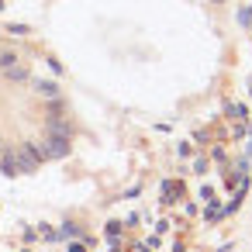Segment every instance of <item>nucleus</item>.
I'll list each match as a JSON object with an SVG mask.
<instances>
[{"mask_svg": "<svg viewBox=\"0 0 252 252\" xmlns=\"http://www.w3.org/2000/svg\"><path fill=\"white\" fill-rule=\"evenodd\" d=\"M42 156H45V159H63V156H69V135L52 131V135L45 138V145H42Z\"/></svg>", "mask_w": 252, "mask_h": 252, "instance_id": "1", "label": "nucleus"}, {"mask_svg": "<svg viewBox=\"0 0 252 252\" xmlns=\"http://www.w3.org/2000/svg\"><path fill=\"white\" fill-rule=\"evenodd\" d=\"M35 90H38L42 97H52V100L59 97V87H56L52 80H38V83H35Z\"/></svg>", "mask_w": 252, "mask_h": 252, "instance_id": "2", "label": "nucleus"}, {"mask_svg": "<svg viewBox=\"0 0 252 252\" xmlns=\"http://www.w3.org/2000/svg\"><path fill=\"white\" fill-rule=\"evenodd\" d=\"M183 187L180 183H162V200H176V193H180Z\"/></svg>", "mask_w": 252, "mask_h": 252, "instance_id": "3", "label": "nucleus"}, {"mask_svg": "<svg viewBox=\"0 0 252 252\" xmlns=\"http://www.w3.org/2000/svg\"><path fill=\"white\" fill-rule=\"evenodd\" d=\"M14 63H18V56H14V52H0V66H4V69H11Z\"/></svg>", "mask_w": 252, "mask_h": 252, "instance_id": "4", "label": "nucleus"}, {"mask_svg": "<svg viewBox=\"0 0 252 252\" xmlns=\"http://www.w3.org/2000/svg\"><path fill=\"white\" fill-rule=\"evenodd\" d=\"M7 76H11V80H28V69H21V66H11V69H7Z\"/></svg>", "mask_w": 252, "mask_h": 252, "instance_id": "5", "label": "nucleus"}, {"mask_svg": "<svg viewBox=\"0 0 252 252\" xmlns=\"http://www.w3.org/2000/svg\"><path fill=\"white\" fill-rule=\"evenodd\" d=\"M238 25H252V7H242L238 11Z\"/></svg>", "mask_w": 252, "mask_h": 252, "instance_id": "6", "label": "nucleus"}, {"mask_svg": "<svg viewBox=\"0 0 252 252\" xmlns=\"http://www.w3.org/2000/svg\"><path fill=\"white\" fill-rule=\"evenodd\" d=\"M228 114H231V118H238V121H242V118H245V107H242V104H228Z\"/></svg>", "mask_w": 252, "mask_h": 252, "instance_id": "7", "label": "nucleus"}, {"mask_svg": "<svg viewBox=\"0 0 252 252\" xmlns=\"http://www.w3.org/2000/svg\"><path fill=\"white\" fill-rule=\"evenodd\" d=\"M118 235H121V224L111 221V224H107V238H118Z\"/></svg>", "mask_w": 252, "mask_h": 252, "instance_id": "8", "label": "nucleus"}, {"mask_svg": "<svg viewBox=\"0 0 252 252\" xmlns=\"http://www.w3.org/2000/svg\"><path fill=\"white\" fill-rule=\"evenodd\" d=\"M7 32H11V35H28V25H11Z\"/></svg>", "mask_w": 252, "mask_h": 252, "instance_id": "9", "label": "nucleus"}, {"mask_svg": "<svg viewBox=\"0 0 252 252\" xmlns=\"http://www.w3.org/2000/svg\"><path fill=\"white\" fill-rule=\"evenodd\" d=\"M69 252H87V245H83V242H73V245H69Z\"/></svg>", "mask_w": 252, "mask_h": 252, "instance_id": "10", "label": "nucleus"}, {"mask_svg": "<svg viewBox=\"0 0 252 252\" xmlns=\"http://www.w3.org/2000/svg\"><path fill=\"white\" fill-rule=\"evenodd\" d=\"M249 156H252V135H249Z\"/></svg>", "mask_w": 252, "mask_h": 252, "instance_id": "11", "label": "nucleus"}, {"mask_svg": "<svg viewBox=\"0 0 252 252\" xmlns=\"http://www.w3.org/2000/svg\"><path fill=\"white\" fill-rule=\"evenodd\" d=\"M249 94H252V80H249Z\"/></svg>", "mask_w": 252, "mask_h": 252, "instance_id": "12", "label": "nucleus"}, {"mask_svg": "<svg viewBox=\"0 0 252 252\" xmlns=\"http://www.w3.org/2000/svg\"><path fill=\"white\" fill-rule=\"evenodd\" d=\"M0 7H4V4H0Z\"/></svg>", "mask_w": 252, "mask_h": 252, "instance_id": "13", "label": "nucleus"}]
</instances>
